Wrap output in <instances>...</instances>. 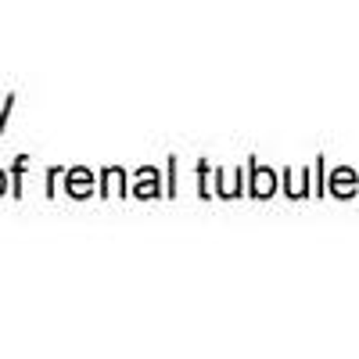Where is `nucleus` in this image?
Instances as JSON below:
<instances>
[{"instance_id":"20e7f679","label":"nucleus","mask_w":359,"mask_h":359,"mask_svg":"<svg viewBox=\"0 0 359 359\" xmlns=\"http://www.w3.org/2000/svg\"><path fill=\"white\" fill-rule=\"evenodd\" d=\"M0 194H4V172H0Z\"/></svg>"},{"instance_id":"f257e3e1","label":"nucleus","mask_w":359,"mask_h":359,"mask_svg":"<svg viewBox=\"0 0 359 359\" xmlns=\"http://www.w3.org/2000/svg\"><path fill=\"white\" fill-rule=\"evenodd\" d=\"M69 191H72V194H86V191H90V176H86V169H76V172L69 176Z\"/></svg>"},{"instance_id":"f03ea898","label":"nucleus","mask_w":359,"mask_h":359,"mask_svg":"<svg viewBox=\"0 0 359 359\" xmlns=\"http://www.w3.org/2000/svg\"><path fill=\"white\" fill-rule=\"evenodd\" d=\"M255 194H273V176H269V169H259V176H255Z\"/></svg>"},{"instance_id":"7ed1b4c3","label":"nucleus","mask_w":359,"mask_h":359,"mask_svg":"<svg viewBox=\"0 0 359 359\" xmlns=\"http://www.w3.org/2000/svg\"><path fill=\"white\" fill-rule=\"evenodd\" d=\"M352 187H355L352 169H338V191H341V194H352Z\"/></svg>"}]
</instances>
